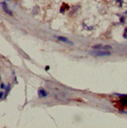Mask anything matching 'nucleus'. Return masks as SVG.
<instances>
[{
    "label": "nucleus",
    "mask_w": 127,
    "mask_h": 128,
    "mask_svg": "<svg viewBox=\"0 0 127 128\" xmlns=\"http://www.w3.org/2000/svg\"><path fill=\"white\" fill-rule=\"evenodd\" d=\"M3 93H3V92H2V91L0 92V97H1V99H2V97H3Z\"/></svg>",
    "instance_id": "nucleus-14"
},
{
    "label": "nucleus",
    "mask_w": 127,
    "mask_h": 128,
    "mask_svg": "<svg viewBox=\"0 0 127 128\" xmlns=\"http://www.w3.org/2000/svg\"><path fill=\"white\" fill-rule=\"evenodd\" d=\"M126 14H127V11H126Z\"/></svg>",
    "instance_id": "nucleus-16"
},
{
    "label": "nucleus",
    "mask_w": 127,
    "mask_h": 128,
    "mask_svg": "<svg viewBox=\"0 0 127 128\" xmlns=\"http://www.w3.org/2000/svg\"><path fill=\"white\" fill-rule=\"evenodd\" d=\"M38 93H39V96L40 98H43V97H46L48 96V93L45 91V89L43 88H41L39 90V91H38Z\"/></svg>",
    "instance_id": "nucleus-2"
},
{
    "label": "nucleus",
    "mask_w": 127,
    "mask_h": 128,
    "mask_svg": "<svg viewBox=\"0 0 127 128\" xmlns=\"http://www.w3.org/2000/svg\"><path fill=\"white\" fill-rule=\"evenodd\" d=\"M57 39L58 40H60V41H62V42H68V39H67V38H64V37H61V36H57L56 37Z\"/></svg>",
    "instance_id": "nucleus-4"
},
{
    "label": "nucleus",
    "mask_w": 127,
    "mask_h": 128,
    "mask_svg": "<svg viewBox=\"0 0 127 128\" xmlns=\"http://www.w3.org/2000/svg\"><path fill=\"white\" fill-rule=\"evenodd\" d=\"M120 103L122 106L127 105V98H122L120 100Z\"/></svg>",
    "instance_id": "nucleus-5"
},
{
    "label": "nucleus",
    "mask_w": 127,
    "mask_h": 128,
    "mask_svg": "<svg viewBox=\"0 0 127 128\" xmlns=\"http://www.w3.org/2000/svg\"><path fill=\"white\" fill-rule=\"evenodd\" d=\"M102 48L104 50H111L112 49L111 46H102Z\"/></svg>",
    "instance_id": "nucleus-9"
},
{
    "label": "nucleus",
    "mask_w": 127,
    "mask_h": 128,
    "mask_svg": "<svg viewBox=\"0 0 127 128\" xmlns=\"http://www.w3.org/2000/svg\"><path fill=\"white\" fill-rule=\"evenodd\" d=\"M5 90H6V95H5V97H4V98H6L7 94H8V93H9V91H10V84H8V86L6 87Z\"/></svg>",
    "instance_id": "nucleus-6"
},
{
    "label": "nucleus",
    "mask_w": 127,
    "mask_h": 128,
    "mask_svg": "<svg viewBox=\"0 0 127 128\" xmlns=\"http://www.w3.org/2000/svg\"><path fill=\"white\" fill-rule=\"evenodd\" d=\"M116 2H119V6H122V3H123V1H122V0H116Z\"/></svg>",
    "instance_id": "nucleus-10"
},
{
    "label": "nucleus",
    "mask_w": 127,
    "mask_h": 128,
    "mask_svg": "<svg viewBox=\"0 0 127 128\" xmlns=\"http://www.w3.org/2000/svg\"><path fill=\"white\" fill-rule=\"evenodd\" d=\"M120 21H121V23H124V22H125V19H124V18H120Z\"/></svg>",
    "instance_id": "nucleus-11"
},
{
    "label": "nucleus",
    "mask_w": 127,
    "mask_h": 128,
    "mask_svg": "<svg viewBox=\"0 0 127 128\" xmlns=\"http://www.w3.org/2000/svg\"><path fill=\"white\" fill-rule=\"evenodd\" d=\"M49 66H46V70L47 71V70H49Z\"/></svg>",
    "instance_id": "nucleus-15"
},
{
    "label": "nucleus",
    "mask_w": 127,
    "mask_h": 128,
    "mask_svg": "<svg viewBox=\"0 0 127 128\" xmlns=\"http://www.w3.org/2000/svg\"><path fill=\"white\" fill-rule=\"evenodd\" d=\"M1 5H2V9L4 10V12H6L7 14H9V15H12V12L8 9V7H7V5H6V3L5 2H1Z\"/></svg>",
    "instance_id": "nucleus-3"
},
{
    "label": "nucleus",
    "mask_w": 127,
    "mask_h": 128,
    "mask_svg": "<svg viewBox=\"0 0 127 128\" xmlns=\"http://www.w3.org/2000/svg\"><path fill=\"white\" fill-rule=\"evenodd\" d=\"M64 10H64V7H61V12L62 13V14H64Z\"/></svg>",
    "instance_id": "nucleus-12"
},
{
    "label": "nucleus",
    "mask_w": 127,
    "mask_h": 128,
    "mask_svg": "<svg viewBox=\"0 0 127 128\" xmlns=\"http://www.w3.org/2000/svg\"><path fill=\"white\" fill-rule=\"evenodd\" d=\"M90 54L95 55L96 57H104L111 55V52H109V51H96V52H91Z\"/></svg>",
    "instance_id": "nucleus-1"
},
{
    "label": "nucleus",
    "mask_w": 127,
    "mask_h": 128,
    "mask_svg": "<svg viewBox=\"0 0 127 128\" xmlns=\"http://www.w3.org/2000/svg\"><path fill=\"white\" fill-rule=\"evenodd\" d=\"M101 47H102V45H101V44H97V45L93 46H92V49L96 50V49H100V48H101Z\"/></svg>",
    "instance_id": "nucleus-7"
},
{
    "label": "nucleus",
    "mask_w": 127,
    "mask_h": 128,
    "mask_svg": "<svg viewBox=\"0 0 127 128\" xmlns=\"http://www.w3.org/2000/svg\"><path fill=\"white\" fill-rule=\"evenodd\" d=\"M1 88H2V89H6V86H5V85H4L2 83H1Z\"/></svg>",
    "instance_id": "nucleus-13"
},
{
    "label": "nucleus",
    "mask_w": 127,
    "mask_h": 128,
    "mask_svg": "<svg viewBox=\"0 0 127 128\" xmlns=\"http://www.w3.org/2000/svg\"><path fill=\"white\" fill-rule=\"evenodd\" d=\"M123 37H124V39H127V28H125V30H124Z\"/></svg>",
    "instance_id": "nucleus-8"
}]
</instances>
